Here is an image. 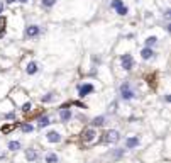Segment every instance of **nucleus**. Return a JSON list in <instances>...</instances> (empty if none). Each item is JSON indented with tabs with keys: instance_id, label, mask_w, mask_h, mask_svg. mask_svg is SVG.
<instances>
[{
	"instance_id": "11",
	"label": "nucleus",
	"mask_w": 171,
	"mask_h": 163,
	"mask_svg": "<svg viewBox=\"0 0 171 163\" xmlns=\"http://www.w3.org/2000/svg\"><path fill=\"white\" fill-rule=\"evenodd\" d=\"M51 124V119H49V116H41L37 119V128H46V126H49Z\"/></svg>"
},
{
	"instance_id": "13",
	"label": "nucleus",
	"mask_w": 171,
	"mask_h": 163,
	"mask_svg": "<svg viewBox=\"0 0 171 163\" xmlns=\"http://www.w3.org/2000/svg\"><path fill=\"white\" fill-rule=\"evenodd\" d=\"M26 72H27V75H34V73L37 72V63H36V61H31V63L27 65Z\"/></svg>"
},
{
	"instance_id": "2",
	"label": "nucleus",
	"mask_w": 171,
	"mask_h": 163,
	"mask_svg": "<svg viewBox=\"0 0 171 163\" xmlns=\"http://www.w3.org/2000/svg\"><path fill=\"white\" fill-rule=\"evenodd\" d=\"M120 97H122L124 100L134 99V90H132V87L129 85L127 82H124V83L120 85Z\"/></svg>"
},
{
	"instance_id": "29",
	"label": "nucleus",
	"mask_w": 171,
	"mask_h": 163,
	"mask_svg": "<svg viewBox=\"0 0 171 163\" xmlns=\"http://www.w3.org/2000/svg\"><path fill=\"white\" fill-rule=\"evenodd\" d=\"M2 9H4V7H2V4H0V14H2Z\"/></svg>"
},
{
	"instance_id": "4",
	"label": "nucleus",
	"mask_w": 171,
	"mask_h": 163,
	"mask_svg": "<svg viewBox=\"0 0 171 163\" xmlns=\"http://www.w3.org/2000/svg\"><path fill=\"white\" fill-rule=\"evenodd\" d=\"M93 90H95V88H93L92 83H85V85L78 87V94H80V97H86V95H90Z\"/></svg>"
},
{
	"instance_id": "25",
	"label": "nucleus",
	"mask_w": 171,
	"mask_h": 163,
	"mask_svg": "<svg viewBox=\"0 0 171 163\" xmlns=\"http://www.w3.org/2000/svg\"><path fill=\"white\" fill-rule=\"evenodd\" d=\"M10 129H12L10 126H4V133H7V131H10Z\"/></svg>"
},
{
	"instance_id": "24",
	"label": "nucleus",
	"mask_w": 171,
	"mask_h": 163,
	"mask_svg": "<svg viewBox=\"0 0 171 163\" xmlns=\"http://www.w3.org/2000/svg\"><path fill=\"white\" fill-rule=\"evenodd\" d=\"M15 117V114L14 112H10V114H5V119H14Z\"/></svg>"
},
{
	"instance_id": "7",
	"label": "nucleus",
	"mask_w": 171,
	"mask_h": 163,
	"mask_svg": "<svg viewBox=\"0 0 171 163\" xmlns=\"http://www.w3.org/2000/svg\"><path fill=\"white\" fill-rule=\"evenodd\" d=\"M95 136H97L95 129H86L85 133H83V141H85V143H92V141H95Z\"/></svg>"
},
{
	"instance_id": "10",
	"label": "nucleus",
	"mask_w": 171,
	"mask_h": 163,
	"mask_svg": "<svg viewBox=\"0 0 171 163\" xmlns=\"http://www.w3.org/2000/svg\"><path fill=\"white\" fill-rule=\"evenodd\" d=\"M60 117H61V121H63V122H68V121L71 119V111H69L68 107L61 109V112H60Z\"/></svg>"
},
{
	"instance_id": "5",
	"label": "nucleus",
	"mask_w": 171,
	"mask_h": 163,
	"mask_svg": "<svg viewBox=\"0 0 171 163\" xmlns=\"http://www.w3.org/2000/svg\"><path fill=\"white\" fill-rule=\"evenodd\" d=\"M46 139L49 143H60L61 141V134L58 133V131H49V133L46 134Z\"/></svg>"
},
{
	"instance_id": "15",
	"label": "nucleus",
	"mask_w": 171,
	"mask_h": 163,
	"mask_svg": "<svg viewBox=\"0 0 171 163\" xmlns=\"http://www.w3.org/2000/svg\"><path fill=\"white\" fill-rule=\"evenodd\" d=\"M92 124H93V126H103V124H105V116H98V117H95V119L92 121Z\"/></svg>"
},
{
	"instance_id": "8",
	"label": "nucleus",
	"mask_w": 171,
	"mask_h": 163,
	"mask_svg": "<svg viewBox=\"0 0 171 163\" xmlns=\"http://www.w3.org/2000/svg\"><path fill=\"white\" fill-rule=\"evenodd\" d=\"M26 158H27V161H36V160L39 158V153L34 150V148H27L26 150Z\"/></svg>"
},
{
	"instance_id": "22",
	"label": "nucleus",
	"mask_w": 171,
	"mask_h": 163,
	"mask_svg": "<svg viewBox=\"0 0 171 163\" xmlns=\"http://www.w3.org/2000/svg\"><path fill=\"white\" fill-rule=\"evenodd\" d=\"M51 100H53V94H47L43 97V102H51Z\"/></svg>"
},
{
	"instance_id": "18",
	"label": "nucleus",
	"mask_w": 171,
	"mask_h": 163,
	"mask_svg": "<svg viewBox=\"0 0 171 163\" xmlns=\"http://www.w3.org/2000/svg\"><path fill=\"white\" fill-rule=\"evenodd\" d=\"M156 43H158V38H154V36H151V38H147V39H146V46H147V48L154 46Z\"/></svg>"
},
{
	"instance_id": "21",
	"label": "nucleus",
	"mask_w": 171,
	"mask_h": 163,
	"mask_svg": "<svg viewBox=\"0 0 171 163\" xmlns=\"http://www.w3.org/2000/svg\"><path fill=\"white\" fill-rule=\"evenodd\" d=\"M56 4V0H43V5L44 7H53Z\"/></svg>"
},
{
	"instance_id": "17",
	"label": "nucleus",
	"mask_w": 171,
	"mask_h": 163,
	"mask_svg": "<svg viewBox=\"0 0 171 163\" xmlns=\"http://www.w3.org/2000/svg\"><path fill=\"white\" fill-rule=\"evenodd\" d=\"M9 150H10V151L21 150V143H19V141H9Z\"/></svg>"
},
{
	"instance_id": "6",
	"label": "nucleus",
	"mask_w": 171,
	"mask_h": 163,
	"mask_svg": "<svg viewBox=\"0 0 171 163\" xmlns=\"http://www.w3.org/2000/svg\"><path fill=\"white\" fill-rule=\"evenodd\" d=\"M39 32H41V29H39L37 26H27L26 27V36L27 38H36V36H39Z\"/></svg>"
},
{
	"instance_id": "19",
	"label": "nucleus",
	"mask_w": 171,
	"mask_h": 163,
	"mask_svg": "<svg viewBox=\"0 0 171 163\" xmlns=\"http://www.w3.org/2000/svg\"><path fill=\"white\" fill-rule=\"evenodd\" d=\"M115 10H117V14H119V15H125V14L129 12V9L125 7V5H122V7H119V9H115Z\"/></svg>"
},
{
	"instance_id": "14",
	"label": "nucleus",
	"mask_w": 171,
	"mask_h": 163,
	"mask_svg": "<svg viewBox=\"0 0 171 163\" xmlns=\"http://www.w3.org/2000/svg\"><path fill=\"white\" fill-rule=\"evenodd\" d=\"M21 131L22 133H32V131H34V126L24 122V124H21Z\"/></svg>"
},
{
	"instance_id": "1",
	"label": "nucleus",
	"mask_w": 171,
	"mask_h": 163,
	"mask_svg": "<svg viewBox=\"0 0 171 163\" xmlns=\"http://www.w3.org/2000/svg\"><path fill=\"white\" fill-rule=\"evenodd\" d=\"M119 139H120V134L115 129H108V131H105L102 134V143H117Z\"/></svg>"
},
{
	"instance_id": "16",
	"label": "nucleus",
	"mask_w": 171,
	"mask_h": 163,
	"mask_svg": "<svg viewBox=\"0 0 171 163\" xmlns=\"http://www.w3.org/2000/svg\"><path fill=\"white\" fill-rule=\"evenodd\" d=\"M58 161V155L56 153H47L46 155V163H56Z\"/></svg>"
},
{
	"instance_id": "23",
	"label": "nucleus",
	"mask_w": 171,
	"mask_h": 163,
	"mask_svg": "<svg viewBox=\"0 0 171 163\" xmlns=\"http://www.w3.org/2000/svg\"><path fill=\"white\" fill-rule=\"evenodd\" d=\"M22 111H24V112L31 111V102H26V104H24V105H22Z\"/></svg>"
},
{
	"instance_id": "28",
	"label": "nucleus",
	"mask_w": 171,
	"mask_h": 163,
	"mask_svg": "<svg viewBox=\"0 0 171 163\" xmlns=\"http://www.w3.org/2000/svg\"><path fill=\"white\" fill-rule=\"evenodd\" d=\"M14 2H15V0H7V4H14Z\"/></svg>"
},
{
	"instance_id": "9",
	"label": "nucleus",
	"mask_w": 171,
	"mask_h": 163,
	"mask_svg": "<svg viewBox=\"0 0 171 163\" xmlns=\"http://www.w3.org/2000/svg\"><path fill=\"white\" fill-rule=\"evenodd\" d=\"M137 146H139V138L132 136V138H127V139H125V148L134 150V148H137Z\"/></svg>"
},
{
	"instance_id": "26",
	"label": "nucleus",
	"mask_w": 171,
	"mask_h": 163,
	"mask_svg": "<svg viewBox=\"0 0 171 163\" xmlns=\"http://www.w3.org/2000/svg\"><path fill=\"white\" fill-rule=\"evenodd\" d=\"M169 14H171L169 10H166V12H164V19H169Z\"/></svg>"
},
{
	"instance_id": "27",
	"label": "nucleus",
	"mask_w": 171,
	"mask_h": 163,
	"mask_svg": "<svg viewBox=\"0 0 171 163\" xmlns=\"http://www.w3.org/2000/svg\"><path fill=\"white\" fill-rule=\"evenodd\" d=\"M19 2H22V4H27V2H29V0H19Z\"/></svg>"
},
{
	"instance_id": "20",
	"label": "nucleus",
	"mask_w": 171,
	"mask_h": 163,
	"mask_svg": "<svg viewBox=\"0 0 171 163\" xmlns=\"http://www.w3.org/2000/svg\"><path fill=\"white\" fill-rule=\"evenodd\" d=\"M122 5H124L122 0H112V7H114V9H119V7H122Z\"/></svg>"
},
{
	"instance_id": "12",
	"label": "nucleus",
	"mask_w": 171,
	"mask_h": 163,
	"mask_svg": "<svg viewBox=\"0 0 171 163\" xmlns=\"http://www.w3.org/2000/svg\"><path fill=\"white\" fill-rule=\"evenodd\" d=\"M141 56H142V60H151L154 56V51L151 49V48H142V51H141Z\"/></svg>"
},
{
	"instance_id": "3",
	"label": "nucleus",
	"mask_w": 171,
	"mask_h": 163,
	"mask_svg": "<svg viewBox=\"0 0 171 163\" xmlns=\"http://www.w3.org/2000/svg\"><path fill=\"white\" fill-rule=\"evenodd\" d=\"M120 63H122V68H124L125 72L132 70V66H134V58H132V55H122V58H120Z\"/></svg>"
}]
</instances>
